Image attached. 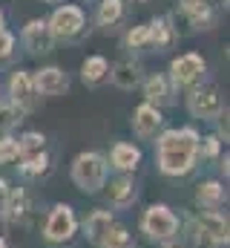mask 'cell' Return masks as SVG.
<instances>
[{
    "label": "cell",
    "mask_w": 230,
    "mask_h": 248,
    "mask_svg": "<svg viewBox=\"0 0 230 248\" xmlns=\"http://www.w3.org/2000/svg\"><path fill=\"white\" fill-rule=\"evenodd\" d=\"M199 133L193 127H172L164 130L156 141L158 147V170L167 176H184L196 168L199 159Z\"/></svg>",
    "instance_id": "obj_1"
},
{
    "label": "cell",
    "mask_w": 230,
    "mask_h": 248,
    "mask_svg": "<svg viewBox=\"0 0 230 248\" xmlns=\"http://www.w3.org/2000/svg\"><path fill=\"white\" fill-rule=\"evenodd\" d=\"M107 170H110L107 159L95 150H86V153H78L72 162V182L84 193H98L107 185Z\"/></svg>",
    "instance_id": "obj_2"
},
{
    "label": "cell",
    "mask_w": 230,
    "mask_h": 248,
    "mask_svg": "<svg viewBox=\"0 0 230 248\" xmlns=\"http://www.w3.org/2000/svg\"><path fill=\"white\" fill-rule=\"evenodd\" d=\"M55 41H75L86 32V12L78 3H63L52 12V17H46Z\"/></svg>",
    "instance_id": "obj_3"
},
{
    "label": "cell",
    "mask_w": 230,
    "mask_h": 248,
    "mask_svg": "<svg viewBox=\"0 0 230 248\" xmlns=\"http://www.w3.org/2000/svg\"><path fill=\"white\" fill-rule=\"evenodd\" d=\"M204 72H207V61L199 52H184L170 61V84L181 90H193L196 84H201Z\"/></svg>",
    "instance_id": "obj_4"
},
{
    "label": "cell",
    "mask_w": 230,
    "mask_h": 248,
    "mask_svg": "<svg viewBox=\"0 0 230 248\" xmlns=\"http://www.w3.org/2000/svg\"><path fill=\"white\" fill-rule=\"evenodd\" d=\"M141 228L150 240H158V243H170L178 231V219L167 205H150L141 217Z\"/></svg>",
    "instance_id": "obj_5"
},
{
    "label": "cell",
    "mask_w": 230,
    "mask_h": 248,
    "mask_svg": "<svg viewBox=\"0 0 230 248\" xmlns=\"http://www.w3.org/2000/svg\"><path fill=\"white\" fill-rule=\"evenodd\" d=\"M187 110H190L193 119L213 122V119L225 110V104H222V95H219L216 87H201V84H196V87L190 90V95H187Z\"/></svg>",
    "instance_id": "obj_6"
},
{
    "label": "cell",
    "mask_w": 230,
    "mask_h": 248,
    "mask_svg": "<svg viewBox=\"0 0 230 248\" xmlns=\"http://www.w3.org/2000/svg\"><path fill=\"white\" fill-rule=\"evenodd\" d=\"M20 44L29 55H49L55 49V35H52L46 17H32L20 32Z\"/></svg>",
    "instance_id": "obj_7"
},
{
    "label": "cell",
    "mask_w": 230,
    "mask_h": 248,
    "mask_svg": "<svg viewBox=\"0 0 230 248\" xmlns=\"http://www.w3.org/2000/svg\"><path fill=\"white\" fill-rule=\"evenodd\" d=\"M228 219L219 214V211H204L199 219H196V243L204 248L222 246L228 243Z\"/></svg>",
    "instance_id": "obj_8"
},
{
    "label": "cell",
    "mask_w": 230,
    "mask_h": 248,
    "mask_svg": "<svg viewBox=\"0 0 230 248\" xmlns=\"http://www.w3.org/2000/svg\"><path fill=\"white\" fill-rule=\"evenodd\" d=\"M75 228H78V222H75L72 208L69 205H55L46 225H43V237H46V243H69L75 237Z\"/></svg>",
    "instance_id": "obj_9"
},
{
    "label": "cell",
    "mask_w": 230,
    "mask_h": 248,
    "mask_svg": "<svg viewBox=\"0 0 230 248\" xmlns=\"http://www.w3.org/2000/svg\"><path fill=\"white\" fill-rule=\"evenodd\" d=\"M9 101L20 110V113H29L35 110L38 104V93H35V84H32V72H12L9 75Z\"/></svg>",
    "instance_id": "obj_10"
},
{
    "label": "cell",
    "mask_w": 230,
    "mask_h": 248,
    "mask_svg": "<svg viewBox=\"0 0 230 248\" xmlns=\"http://www.w3.org/2000/svg\"><path fill=\"white\" fill-rule=\"evenodd\" d=\"M32 84H35L38 95H49V98L63 95L69 90V78H66V72L60 66H43V69H38L32 75Z\"/></svg>",
    "instance_id": "obj_11"
},
{
    "label": "cell",
    "mask_w": 230,
    "mask_h": 248,
    "mask_svg": "<svg viewBox=\"0 0 230 248\" xmlns=\"http://www.w3.org/2000/svg\"><path fill=\"white\" fill-rule=\"evenodd\" d=\"M161 127H164V116H161L158 107H153L147 101L135 107V113H132V130H135L138 139H156V133Z\"/></svg>",
    "instance_id": "obj_12"
},
{
    "label": "cell",
    "mask_w": 230,
    "mask_h": 248,
    "mask_svg": "<svg viewBox=\"0 0 230 248\" xmlns=\"http://www.w3.org/2000/svg\"><path fill=\"white\" fill-rule=\"evenodd\" d=\"M147 29H150L147 46H153L156 52H167L178 44V29L172 26V17H156L153 23H147Z\"/></svg>",
    "instance_id": "obj_13"
},
{
    "label": "cell",
    "mask_w": 230,
    "mask_h": 248,
    "mask_svg": "<svg viewBox=\"0 0 230 248\" xmlns=\"http://www.w3.org/2000/svg\"><path fill=\"white\" fill-rule=\"evenodd\" d=\"M172 90H175V87L170 84V78L161 75V72H156V75H150V78L144 81V101L161 110V107L172 104Z\"/></svg>",
    "instance_id": "obj_14"
},
{
    "label": "cell",
    "mask_w": 230,
    "mask_h": 248,
    "mask_svg": "<svg viewBox=\"0 0 230 248\" xmlns=\"http://www.w3.org/2000/svg\"><path fill=\"white\" fill-rule=\"evenodd\" d=\"M107 78L113 81L118 90H135L144 75H141V63L124 58V61H118V63L110 66V75H107Z\"/></svg>",
    "instance_id": "obj_15"
},
{
    "label": "cell",
    "mask_w": 230,
    "mask_h": 248,
    "mask_svg": "<svg viewBox=\"0 0 230 248\" xmlns=\"http://www.w3.org/2000/svg\"><path fill=\"white\" fill-rule=\"evenodd\" d=\"M6 219L12 222H26L29 214H32V199L23 187H9V196H6Z\"/></svg>",
    "instance_id": "obj_16"
},
{
    "label": "cell",
    "mask_w": 230,
    "mask_h": 248,
    "mask_svg": "<svg viewBox=\"0 0 230 248\" xmlns=\"http://www.w3.org/2000/svg\"><path fill=\"white\" fill-rule=\"evenodd\" d=\"M110 228H113V214L110 211H92L86 217V222H84V234H86V240L92 246H104Z\"/></svg>",
    "instance_id": "obj_17"
},
{
    "label": "cell",
    "mask_w": 230,
    "mask_h": 248,
    "mask_svg": "<svg viewBox=\"0 0 230 248\" xmlns=\"http://www.w3.org/2000/svg\"><path fill=\"white\" fill-rule=\"evenodd\" d=\"M110 162H113L115 170H121V173L135 170L138 162H141V150L135 144H129V141H118L113 147V153H110Z\"/></svg>",
    "instance_id": "obj_18"
},
{
    "label": "cell",
    "mask_w": 230,
    "mask_h": 248,
    "mask_svg": "<svg viewBox=\"0 0 230 248\" xmlns=\"http://www.w3.org/2000/svg\"><path fill=\"white\" fill-rule=\"evenodd\" d=\"M107 196H110V202H113L115 208H127V205H132L135 196H138L132 176H118V179H113L110 187H107Z\"/></svg>",
    "instance_id": "obj_19"
},
{
    "label": "cell",
    "mask_w": 230,
    "mask_h": 248,
    "mask_svg": "<svg viewBox=\"0 0 230 248\" xmlns=\"http://www.w3.org/2000/svg\"><path fill=\"white\" fill-rule=\"evenodd\" d=\"M107 75H110V61L104 55H89L81 63V81L86 87H98L101 81H107Z\"/></svg>",
    "instance_id": "obj_20"
},
{
    "label": "cell",
    "mask_w": 230,
    "mask_h": 248,
    "mask_svg": "<svg viewBox=\"0 0 230 248\" xmlns=\"http://www.w3.org/2000/svg\"><path fill=\"white\" fill-rule=\"evenodd\" d=\"M121 20H124V0H101V3H98V12H95L98 29L110 32V29L118 26Z\"/></svg>",
    "instance_id": "obj_21"
},
{
    "label": "cell",
    "mask_w": 230,
    "mask_h": 248,
    "mask_svg": "<svg viewBox=\"0 0 230 248\" xmlns=\"http://www.w3.org/2000/svg\"><path fill=\"white\" fill-rule=\"evenodd\" d=\"M196 199H199V205H204L207 211H216V208L225 202V185H219V182H204V185H199V190H196Z\"/></svg>",
    "instance_id": "obj_22"
},
{
    "label": "cell",
    "mask_w": 230,
    "mask_h": 248,
    "mask_svg": "<svg viewBox=\"0 0 230 248\" xmlns=\"http://www.w3.org/2000/svg\"><path fill=\"white\" fill-rule=\"evenodd\" d=\"M46 150V136L43 133H23L20 139H17V153H20V159H29V156H38V153H43Z\"/></svg>",
    "instance_id": "obj_23"
},
{
    "label": "cell",
    "mask_w": 230,
    "mask_h": 248,
    "mask_svg": "<svg viewBox=\"0 0 230 248\" xmlns=\"http://www.w3.org/2000/svg\"><path fill=\"white\" fill-rule=\"evenodd\" d=\"M20 122H23V113L12 101H0V136H9Z\"/></svg>",
    "instance_id": "obj_24"
},
{
    "label": "cell",
    "mask_w": 230,
    "mask_h": 248,
    "mask_svg": "<svg viewBox=\"0 0 230 248\" xmlns=\"http://www.w3.org/2000/svg\"><path fill=\"white\" fill-rule=\"evenodd\" d=\"M46 170H49V156H46V150L38 153V156L20 159V173H23V176H46Z\"/></svg>",
    "instance_id": "obj_25"
},
{
    "label": "cell",
    "mask_w": 230,
    "mask_h": 248,
    "mask_svg": "<svg viewBox=\"0 0 230 248\" xmlns=\"http://www.w3.org/2000/svg\"><path fill=\"white\" fill-rule=\"evenodd\" d=\"M184 17H187V23H190L196 32H199V29H213V23H216L213 6H207V9H196V12H187Z\"/></svg>",
    "instance_id": "obj_26"
},
{
    "label": "cell",
    "mask_w": 230,
    "mask_h": 248,
    "mask_svg": "<svg viewBox=\"0 0 230 248\" xmlns=\"http://www.w3.org/2000/svg\"><path fill=\"white\" fill-rule=\"evenodd\" d=\"M124 44H127L129 49H147V44H150V29H147V23H138V26H132V29L127 32Z\"/></svg>",
    "instance_id": "obj_27"
},
{
    "label": "cell",
    "mask_w": 230,
    "mask_h": 248,
    "mask_svg": "<svg viewBox=\"0 0 230 248\" xmlns=\"http://www.w3.org/2000/svg\"><path fill=\"white\" fill-rule=\"evenodd\" d=\"M20 153H17V139L12 136H0V165H12L17 162Z\"/></svg>",
    "instance_id": "obj_28"
},
{
    "label": "cell",
    "mask_w": 230,
    "mask_h": 248,
    "mask_svg": "<svg viewBox=\"0 0 230 248\" xmlns=\"http://www.w3.org/2000/svg\"><path fill=\"white\" fill-rule=\"evenodd\" d=\"M199 153L201 156H207V159H216L219 153H222V139L213 133V136H204V139H199Z\"/></svg>",
    "instance_id": "obj_29"
},
{
    "label": "cell",
    "mask_w": 230,
    "mask_h": 248,
    "mask_svg": "<svg viewBox=\"0 0 230 248\" xmlns=\"http://www.w3.org/2000/svg\"><path fill=\"white\" fill-rule=\"evenodd\" d=\"M12 52H14V35L9 29H0V61L12 58Z\"/></svg>",
    "instance_id": "obj_30"
},
{
    "label": "cell",
    "mask_w": 230,
    "mask_h": 248,
    "mask_svg": "<svg viewBox=\"0 0 230 248\" xmlns=\"http://www.w3.org/2000/svg\"><path fill=\"white\" fill-rule=\"evenodd\" d=\"M207 6H213V0H178V9H181V15H187V12H196V9H207Z\"/></svg>",
    "instance_id": "obj_31"
},
{
    "label": "cell",
    "mask_w": 230,
    "mask_h": 248,
    "mask_svg": "<svg viewBox=\"0 0 230 248\" xmlns=\"http://www.w3.org/2000/svg\"><path fill=\"white\" fill-rule=\"evenodd\" d=\"M6 196H9V185H6V179H0V214L6 208Z\"/></svg>",
    "instance_id": "obj_32"
},
{
    "label": "cell",
    "mask_w": 230,
    "mask_h": 248,
    "mask_svg": "<svg viewBox=\"0 0 230 248\" xmlns=\"http://www.w3.org/2000/svg\"><path fill=\"white\" fill-rule=\"evenodd\" d=\"M3 234H6V217L0 214V237H3Z\"/></svg>",
    "instance_id": "obj_33"
},
{
    "label": "cell",
    "mask_w": 230,
    "mask_h": 248,
    "mask_svg": "<svg viewBox=\"0 0 230 248\" xmlns=\"http://www.w3.org/2000/svg\"><path fill=\"white\" fill-rule=\"evenodd\" d=\"M104 248H132V243H121V246H104Z\"/></svg>",
    "instance_id": "obj_34"
},
{
    "label": "cell",
    "mask_w": 230,
    "mask_h": 248,
    "mask_svg": "<svg viewBox=\"0 0 230 248\" xmlns=\"http://www.w3.org/2000/svg\"><path fill=\"white\" fill-rule=\"evenodd\" d=\"M0 29H6V15H3V9H0Z\"/></svg>",
    "instance_id": "obj_35"
},
{
    "label": "cell",
    "mask_w": 230,
    "mask_h": 248,
    "mask_svg": "<svg viewBox=\"0 0 230 248\" xmlns=\"http://www.w3.org/2000/svg\"><path fill=\"white\" fill-rule=\"evenodd\" d=\"M0 248H6V240H3V237H0Z\"/></svg>",
    "instance_id": "obj_36"
},
{
    "label": "cell",
    "mask_w": 230,
    "mask_h": 248,
    "mask_svg": "<svg viewBox=\"0 0 230 248\" xmlns=\"http://www.w3.org/2000/svg\"><path fill=\"white\" fill-rule=\"evenodd\" d=\"M46 3H58V0H46Z\"/></svg>",
    "instance_id": "obj_37"
},
{
    "label": "cell",
    "mask_w": 230,
    "mask_h": 248,
    "mask_svg": "<svg viewBox=\"0 0 230 248\" xmlns=\"http://www.w3.org/2000/svg\"><path fill=\"white\" fill-rule=\"evenodd\" d=\"M132 3H138V0H132Z\"/></svg>",
    "instance_id": "obj_38"
}]
</instances>
